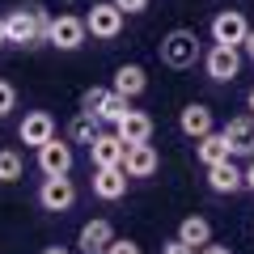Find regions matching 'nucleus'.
Wrapping results in <instances>:
<instances>
[{"mask_svg":"<svg viewBox=\"0 0 254 254\" xmlns=\"http://www.w3.org/2000/svg\"><path fill=\"white\" fill-rule=\"evenodd\" d=\"M47 34H51V13H47L43 4H26V9L4 13V38H9V43L38 47V43H47Z\"/></svg>","mask_w":254,"mask_h":254,"instance_id":"1","label":"nucleus"},{"mask_svg":"<svg viewBox=\"0 0 254 254\" xmlns=\"http://www.w3.org/2000/svg\"><path fill=\"white\" fill-rule=\"evenodd\" d=\"M203 60V47H199V34L187 26L170 30V34L161 38V64L165 68H174V72H187V68H195V64Z\"/></svg>","mask_w":254,"mask_h":254,"instance_id":"2","label":"nucleus"},{"mask_svg":"<svg viewBox=\"0 0 254 254\" xmlns=\"http://www.w3.org/2000/svg\"><path fill=\"white\" fill-rule=\"evenodd\" d=\"M123 17L127 13L119 9L115 0H102V4H93V9L85 13V30H89L93 38H102V43H110V38L123 34Z\"/></svg>","mask_w":254,"mask_h":254,"instance_id":"3","label":"nucleus"},{"mask_svg":"<svg viewBox=\"0 0 254 254\" xmlns=\"http://www.w3.org/2000/svg\"><path fill=\"white\" fill-rule=\"evenodd\" d=\"M203 72L212 81H233L242 72V47H225V43H212L203 51Z\"/></svg>","mask_w":254,"mask_h":254,"instance_id":"4","label":"nucleus"},{"mask_svg":"<svg viewBox=\"0 0 254 254\" xmlns=\"http://www.w3.org/2000/svg\"><path fill=\"white\" fill-rule=\"evenodd\" d=\"M85 38H89L85 17H76V13H60V17H51V34H47L51 47H60V51H76V47H85Z\"/></svg>","mask_w":254,"mask_h":254,"instance_id":"5","label":"nucleus"},{"mask_svg":"<svg viewBox=\"0 0 254 254\" xmlns=\"http://www.w3.org/2000/svg\"><path fill=\"white\" fill-rule=\"evenodd\" d=\"M76 203V187L68 174H55V178H43L38 187V208L43 212H68Z\"/></svg>","mask_w":254,"mask_h":254,"instance_id":"6","label":"nucleus"},{"mask_svg":"<svg viewBox=\"0 0 254 254\" xmlns=\"http://www.w3.org/2000/svg\"><path fill=\"white\" fill-rule=\"evenodd\" d=\"M246 34H250V21H246V13H237V9H220L216 17H212V43L242 47Z\"/></svg>","mask_w":254,"mask_h":254,"instance_id":"7","label":"nucleus"},{"mask_svg":"<svg viewBox=\"0 0 254 254\" xmlns=\"http://www.w3.org/2000/svg\"><path fill=\"white\" fill-rule=\"evenodd\" d=\"M127 182H131V178H127L123 165H93V195H98V199H106V203L123 199Z\"/></svg>","mask_w":254,"mask_h":254,"instance_id":"8","label":"nucleus"},{"mask_svg":"<svg viewBox=\"0 0 254 254\" xmlns=\"http://www.w3.org/2000/svg\"><path fill=\"white\" fill-rule=\"evenodd\" d=\"M17 140L30 144V148H43L47 140H55V119L47 115V110H30V115L17 123Z\"/></svg>","mask_w":254,"mask_h":254,"instance_id":"9","label":"nucleus"},{"mask_svg":"<svg viewBox=\"0 0 254 254\" xmlns=\"http://www.w3.org/2000/svg\"><path fill=\"white\" fill-rule=\"evenodd\" d=\"M123 170H127V178H153L157 170H161V157H157V148L148 144H127V153H123Z\"/></svg>","mask_w":254,"mask_h":254,"instance_id":"10","label":"nucleus"},{"mask_svg":"<svg viewBox=\"0 0 254 254\" xmlns=\"http://www.w3.org/2000/svg\"><path fill=\"white\" fill-rule=\"evenodd\" d=\"M220 136L229 140L233 157H254V115H237L220 127Z\"/></svg>","mask_w":254,"mask_h":254,"instance_id":"11","label":"nucleus"},{"mask_svg":"<svg viewBox=\"0 0 254 254\" xmlns=\"http://www.w3.org/2000/svg\"><path fill=\"white\" fill-rule=\"evenodd\" d=\"M38 170H43V178L72 174V144H64V140H47V144L38 148Z\"/></svg>","mask_w":254,"mask_h":254,"instance_id":"12","label":"nucleus"},{"mask_svg":"<svg viewBox=\"0 0 254 254\" xmlns=\"http://www.w3.org/2000/svg\"><path fill=\"white\" fill-rule=\"evenodd\" d=\"M178 127H182V136L199 140V136H208V131H216V119H212V110L203 106V102H190V106L178 110Z\"/></svg>","mask_w":254,"mask_h":254,"instance_id":"13","label":"nucleus"},{"mask_svg":"<svg viewBox=\"0 0 254 254\" xmlns=\"http://www.w3.org/2000/svg\"><path fill=\"white\" fill-rule=\"evenodd\" d=\"M123 153H127V144L119 140V131H98L89 140V161L93 165H123Z\"/></svg>","mask_w":254,"mask_h":254,"instance_id":"14","label":"nucleus"},{"mask_svg":"<svg viewBox=\"0 0 254 254\" xmlns=\"http://www.w3.org/2000/svg\"><path fill=\"white\" fill-rule=\"evenodd\" d=\"M110 242H115V229H110V220H85L81 233H76L81 254H106Z\"/></svg>","mask_w":254,"mask_h":254,"instance_id":"15","label":"nucleus"},{"mask_svg":"<svg viewBox=\"0 0 254 254\" xmlns=\"http://www.w3.org/2000/svg\"><path fill=\"white\" fill-rule=\"evenodd\" d=\"M115 131H119L123 144H144V140H153V119H148L144 110H127L115 123Z\"/></svg>","mask_w":254,"mask_h":254,"instance_id":"16","label":"nucleus"},{"mask_svg":"<svg viewBox=\"0 0 254 254\" xmlns=\"http://www.w3.org/2000/svg\"><path fill=\"white\" fill-rule=\"evenodd\" d=\"M208 187L216 190V195H237V190H246V182H242V170L233 165V157H229V161H216V165H208Z\"/></svg>","mask_w":254,"mask_h":254,"instance_id":"17","label":"nucleus"},{"mask_svg":"<svg viewBox=\"0 0 254 254\" xmlns=\"http://www.w3.org/2000/svg\"><path fill=\"white\" fill-rule=\"evenodd\" d=\"M110 89L123 93V98L131 102V98H140V93L148 89V72L140 68V64H123V68L115 72V85H110Z\"/></svg>","mask_w":254,"mask_h":254,"instance_id":"18","label":"nucleus"},{"mask_svg":"<svg viewBox=\"0 0 254 254\" xmlns=\"http://www.w3.org/2000/svg\"><path fill=\"white\" fill-rule=\"evenodd\" d=\"M195 157L203 161V170L216 161H229L233 157V148H229V140L220 136V131H208V136H199V144H195Z\"/></svg>","mask_w":254,"mask_h":254,"instance_id":"19","label":"nucleus"},{"mask_svg":"<svg viewBox=\"0 0 254 254\" xmlns=\"http://www.w3.org/2000/svg\"><path fill=\"white\" fill-rule=\"evenodd\" d=\"M98 131H102V119L93 115V110H76V115L68 119V140H72V144H89Z\"/></svg>","mask_w":254,"mask_h":254,"instance_id":"20","label":"nucleus"},{"mask_svg":"<svg viewBox=\"0 0 254 254\" xmlns=\"http://www.w3.org/2000/svg\"><path fill=\"white\" fill-rule=\"evenodd\" d=\"M178 237H182L187 246H195V250H199V246L212 242V225H208L203 216H187V220L178 225Z\"/></svg>","mask_w":254,"mask_h":254,"instance_id":"21","label":"nucleus"},{"mask_svg":"<svg viewBox=\"0 0 254 254\" xmlns=\"http://www.w3.org/2000/svg\"><path fill=\"white\" fill-rule=\"evenodd\" d=\"M127 110H131V102H127V98H123V93H115V89H110V93H106V98H102V106H98V110H93V115H98V119H102V123H106V127H115V123H119V119H123V115H127Z\"/></svg>","mask_w":254,"mask_h":254,"instance_id":"22","label":"nucleus"},{"mask_svg":"<svg viewBox=\"0 0 254 254\" xmlns=\"http://www.w3.org/2000/svg\"><path fill=\"white\" fill-rule=\"evenodd\" d=\"M26 174V161H21L17 148H0V182H17Z\"/></svg>","mask_w":254,"mask_h":254,"instance_id":"23","label":"nucleus"},{"mask_svg":"<svg viewBox=\"0 0 254 254\" xmlns=\"http://www.w3.org/2000/svg\"><path fill=\"white\" fill-rule=\"evenodd\" d=\"M17 110V85L13 81H0V119Z\"/></svg>","mask_w":254,"mask_h":254,"instance_id":"24","label":"nucleus"},{"mask_svg":"<svg viewBox=\"0 0 254 254\" xmlns=\"http://www.w3.org/2000/svg\"><path fill=\"white\" fill-rule=\"evenodd\" d=\"M106 254H144V250H140V246L131 242V237H115V242L106 246Z\"/></svg>","mask_w":254,"mask_h":254,"instance_id":"25","label":"nucleus"},{"mask_svg":"<svg viewBox=\"0 0 254 254\" xmlns=\"http://www.w3.org/2000/svg\"><path fill=\"white\" fill-rule=\"evenodd\" d=\"M161 254H199V250H195V246H187L182 237H170V242L161 246Z\"/></svg>","mask_w":254,"mask_h":254,"instance_id":"26","label":"nucleus"},{"mask_svg":"<svg viewBox=\"0 0 254 254\" xmlns=\"http://www.w3.org/2000/svg\"><path fill=\"white\" fill-rule=\"evenodd\" d=\"M115 4H119L123 13H144V9H148V0H115Z\"/></svg>","mask_w":254,"mask_h":254,"instance_id":"27","label":"nucleus"},{"mask_svg":"<svg viewBox=\"0 0 254 254\" xmlns=\"http://www.w3.org/2000/svg\"><path fill=\"white\" fill-rule=\"evenodd\" d=\"M242 182H246V190H254V157H250V165L242 170Z\"/></svg>","mask_w":254,"mask_h":254,"instance_id":"28","label":"nucleus"},{"mask_svg":"<svg viewBox=\"0 0 254 254\" xmlns=\"http://www.w3.org/2000/svg\"><path fill=\"white\" fill-rule=\"evenodd\" d=\"M199 254H233V250H229V246H212V242H208V246H199Z\"/></svg>","mask_w":254,"mask_h":254,"instance_id":"29","label":"nucleus"},{"mask_svg":"<svg viewBox=\"0 0 254 254\" xmlns=\"http://www.w3.org/2000/svg\"><path fill=\"white\" fill-rule=\"evenodd\" d=\"M242 55H250V60H254V26H250V34H246V43H242Z\"/></svg>","mask_w":254,"mask_h":254,"instance_id":"30","label":"nucleus"},{"mask_svg":"<svg viewBox=\"0 0 254 254\" xmlns=\"http://www.w3.org/2000/svg\"><path fill=\"white\" fill-rule=\"evenodd\" d=\"M43 254H72L68 246H43Z\"/></svg>","mask_w":254,"mask_h":254,"instance_id":"31","label":"nucleus"},{"mask_svg":"<svg viewBox=\"0 0 254 254\" xmlns=\"http://www.w3.org/2000/svg\"><path fill=\"white\" fill-rule=\"evenodd\" d=\"M246 110H250V115H254V89L246 93Z\"/></svg>","mask_w":254,"mask_h":254,"instance_id":"32","label":"nucleus"},{"mask_svg":"<svg viewBox=\"0 0 254 254\" xmlns=\"http://www.w3.org/2000/svg\"><path fill=\"white\" fill-rule=\"evenodd\" d=\"M4 43H9V38H4V17H0V47H4Z\"/></svg>","mask_w":254,"mask_h":254,"instance_id":"33","label":"nucleus"}]
</instances>
